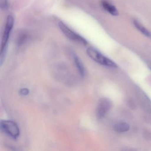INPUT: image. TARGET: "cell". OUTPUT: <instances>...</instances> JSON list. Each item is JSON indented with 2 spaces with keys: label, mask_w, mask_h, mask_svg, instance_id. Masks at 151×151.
<instances>
[{
  "label": "cell",
  "mask_w": 151,
  "mask_h": 151,
  "mask_svg": "<svg viewBox=\"0 0 151 151\" xmlns=\"http://www.w3.org/2000/svg\"><path fill=\"white\" fill-rule=\"evenodd\" d=\"M14 24V20L12 16L9 15L7 17L5 29L2 37L1 40V53H0V64L1 66L2 65L6 55L7 48L8 43L9 40L10 34L13 29Z\"/></svg>",
  "instance_id": "obj_1"
},
{
  "label": "cell",
  "mask_w": 151,
  "mask_h": 151,
  "mask_svg": "<svg viewBox=\"0 0 151 151\" xmlns=\"http://www.w3.org/2000/svg\"><path fill=\"white\" fill-rule=\"evenodd\" d=\"M86 53L92 60L99 64L112 68H117V66L113 61L101 53L99 51L93 47L87 48Z\"/></svg>",
  "instance_id": "obj_2"
},
{
  "label": "cell",
  "mask_w": 151,
  "mask_h": 151,
  "mask_svg": "<svg viewBox=\"0 0 151 151\" xmlns=\"http://www.w3.org/2000/svg\"><path fill=\"white\" fill-rule=\"evenodd\" d=\"M2 131L14 139H17L20 136V131L18 125L14 121L2 120L0 123Z\"/></svg>",
  "instance_id": "obj_3"
},
{
  "label": "cell",
  "mask_w": 151,
  "mask_h": 151,
  "mask_svg": "<svg viewBox=\"0 0 151 151\" xmlns=\"http://www.w3.org/2000/svg\"><path fill=\"white\" fill-rule=\"evenodd\" d=\"M58 25L59 28L62 32L70 40L77 42L84 45H86L88 44L86 40L71 29L64 23L60 22Z\"/></svg>",
  "instance_id": "obj_4"
},
{
  "label": "cell",
  "mask_w": 151,
  "mask_h": 151,
  "mask_svg": "<svg viewBox=\"0 0 151 151\" xmlns=\"http://www.w3.org/2000/svg\"><path fill=\"white\" fill-rule=\"evenodd\" d=\"M111 106V101L106 98L101 99L97 106L96 115L97 118L101 119L104 118L108 112Z\"/></svg>",
  "instance_id": "obj_5"
},
{
  "label": "cell",
  "mask_w": 151,
  "mask_h": 151,
  "mask_svg": "<svg viewBox=\"0 0 151 151\" xmlns=\"http://www.w3.org/2000/svg\"><path fill=\"white\" fill-rule=\"evenodd\" d=\"M101 5L103 8L112 15L116 16L119 15V12L116 7L106 0H102Z\"/></svg>",
  "instance_id": "obj_6"
},
{
  "label": "cell",
  "mask_w": 151,
  "mask_h": 151,
  "mask_svg": "<svg viewBox=\"0 0 151 151\" xmlns=\"http://www.w3.org/2000/svg\"><path fill=\"white\" fill-rule=\"evenodd\" d=\"M72 55L74 62L76 64V67L78 70L79 71V74L81 76L83 77L85 75V69L83 63L81 61L79 57L74 52H72Z\"/></svg>",
  "instance_id": "obj_7"
},
{
  "label": "cell",
  "mask_w": 151,
  "mask_h": 151,
  "mask_svg": "<svg viewBox=\"0 0 151 151\" xmlns=\"http://www.w3.org/2000/svg\"><path fill=\"white\" fill-rule=\"evenodd\" d=\"M133 24L136 29L140 32L142 34L145 35L147 37L151 39V32L147 29L145 26H143L137 20L133 21Z\"/></svg>",
  "instance_id": "obj_8"
},
{
  "label": "cell",
  "mask_w": 151,
  "mask_h": 151,
  "mask_svg": "<svg viewBox=\"0 0 151 151\" xmlns=\"http://www.w3.org/2000/svg\"><path fill=\"white\" fill-rule=\"evenodd\" d=\"M114 128L116 131L122 133L128 131L130 127L127 123L123 121H119L115 124Z\"/></svg>",
  "instance_id": "obj_9"
},
{
  "label": "cell",
  "mask_w": 151,
  "mask_h": 151,
  "mask_svg": "<svg viewBox=\"0 0 151 151\" xmlns=\"http://www.w3.org/2000/svg\"><path fill=\"white\" fill-rule=\"evenodd\" d=\"M0 4L1 9H6L8 8V2L7 0H0Z\"/></svg>",
  "instance_id": "obj_10"
},
{
  "label": "cell",
  "mask_w": 151,
  "mask_h": 151,
  "mask_svg": "<svg viewBox=\"0 0 151 151\" xmlns=\"http://www.w3.org/2000/svg\"><path fill=\"white\" fill-rule=\"evenodd\" d=\"M29 91L27 88H22L19 91V93L22 96H27L29 94Z\"/></svg>",
  "instance_id": "obj_11"
}]
</instances>
